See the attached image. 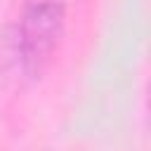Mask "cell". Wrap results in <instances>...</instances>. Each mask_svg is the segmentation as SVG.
<instances>
[{
  "label": "cell",
  "instance_id": "1",
  "mask_svg": "<svg viewBox=\"0 0 151 151\" xmlns=\"http://www.w3.org/2000/svg\"><path fill=\"white\" fill-rule=\"evenodd\" d=\"M66 31V0H24L17 28L19 59L28 78H40L52 64Z\"/></svg>",
  "mask_w": 151,
  "mask_h": 151
}]
</instances>
